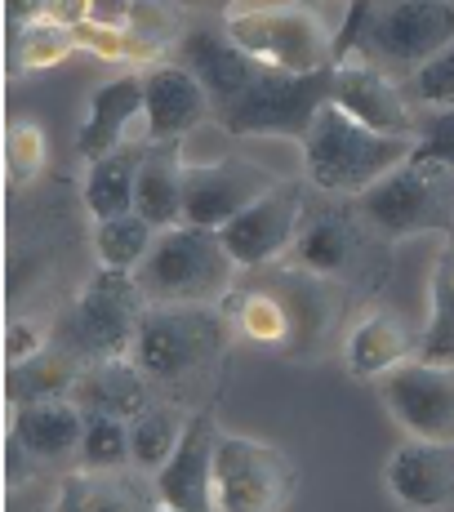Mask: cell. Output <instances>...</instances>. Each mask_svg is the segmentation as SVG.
<instances>
[{"instance_id": "obj_3", "label": "cell", "mask_w": 454, "mask_h": 512, "mask_svg": "<svg viewBox=\"0 0 454 512\" xmlns=\"http://www.w3.org/2000/svg\"><path fill=\"white\" fill-rule=\"evenodd\" d=\"M414 156L410 134H379L370 125L352 121L339 103H325L303 134V165L308 179L330 196H361L383 174L406 165Z\"/></svg>"}, {"instance_id": "obj_1", "label": "cell", "mask_w": 454, "mask_h": 512, "mask_svg": "<svg viewBox=\"0 0 454 512\" xmlns=\"http://www.w3.org/2000/svg\"><path fill=\"white\" fill-rule=\"evenodd\" d=\"M450 41L454 0H348V14L334 32V63L365 58L392 81H410Z\"/></svg>"}, {"instance_id": "obj_32", "label": "cell", "mask_w": 454, "mask_h": 512, "mask_svg": "<svg viewBox=\"0 0 454 512\" xmlns=\"http://www.w3.org/2000/svg\"><path fill=\"white\" fill-rule=\"evenodd\" d=\"M423 361H454V241L441 254L437 272H432V308L428 330L419 339Z\"/></svg>"}, {"instance_id": "obj_35", "label": "cell", "mask_w": 454, "mask_h": 512, "mask_svg": "<svg viewBox=\"0 0 454 512\" xmlns=\"http://www.w3.org/2000/svg\"><path fill=\"white\" fill-rule=\"evenodd\" d=\"M414 161L454 170V107H423L414 116Z\"/></svg>"}, {"instance_id": "obj_27", "label": "cell", "mask_w": 454, "mask_h": 512, "mask_svg": "<svg viewBox=\"0 0 454 512\" xmlns=\"http://www.w3.org/2000/svg\"><path fill=\"white\" fill-rule=\"evenodd\" d=\"M121 32L134 63H156L165 49H179L187 23L174 0H130V9L121 18Z\"/></svg>"}, {"instance_id": "obj_14", "label": "cell", "mask_w": 454, "mask_h": 512, "mask_svg": "<svg viewBox=\"0 0 454 512\" xmlns=\"http://www.w3.org/2000/svg\"><path fill=\"white\" fill-rule=\"evenodd\" d=\"M330 103H339L352 121L370 125L379 134H410L414 139V103L410 94L392 81L383 67L365 63V58H343L334 63V94Z\"/></svg>"}, {"instance_id": "obj_38", "label": "cell", "mask_w": 454, "mask_h": 512, "mask_svg": "<svg viewBox=\"0 0 454 512\" xmlns=\"http://www.w3.org/2000/svg\"><path fill=\"white\" fill-rule=\"evenodd\" d=\"M76 41H81V49H90V54L107 58V63H121V58H130L121 23H103V18H90V23L76 27Z\"/></svg>"}, {"instance_id": "obj_31", "label": "cell", "mask_w": 454, "mask_h": 512, "mask_svg": "<svg viewBox=\"0 0 454 512\" xmlns=\"http://www.w3.org/2000/svg\"><path fill=\"white\" fill-rule=\"evenodd\" d=\"M156 223L143 219V214H121V219H103L94 228V250H98V263L103 268H116V272H134L138 263L147 259L156 241Z\"/></svg>"}, {"instance_id": "obj_36", "label": "cell", "mask_w": 454, "mask_h": 512, "mask_svg": "<svg viewBox=\"0 0 454 512\" xmlns=\"http://www.w3.org/2000/svg\"><path fill=\"white\" fill-rule=\"evenodd\" d=\"M410 94L419 107H454V41L410 76Z\"/></svg>"}, {"instance_id": "obj_29", "label": "cell", "mask_w": 454, "mask_h": 512, "mask_svg": "<svg viewBox=\"0 0 454 512\" xmlns=\"http://www.w3.org/2000/svg\"><path fill=\"white\" fill-rule=\"evenodd\" d=\"M187 432V415L174 401H152L147 410H138L130 419V450H134V468L156 472L170 464V455L179 450Z\"/></svg>"}, {"instance_id": "obj_5", "label": "cell", "mask_w": 454, "mask_h": 512, "mask_svg": "<svg viewBox=\"0 0 454 512\" xmlns=\"http://www.w3.org/2000/svg\"><path fill=\"white\" fill-rule=\"evenodd\" d=\"M223 32L263 67L308 76L334 67V32L303 0L290 5H232L223 9Z\"/></svg>"}, {"instance_id": "obj_40", "label": "cell", "mask_w": 454, "mask_h": 512, "mask_svg": "<svg viewBox=\"0 0 454 512\" xmlns=\"http://www.w3.org/2000/svg\"><path fill=\"white\" fill-rule=\"evenodd\" d=\"M45 18H54L63 27H81L90 18H98V0H49Z\"/></svg>"}, {"instance_id": "obj_7", "label": "cell", "mask_w": 454, "mask_h": 512, "mask_svg": "<svg viewBox=\"0 0 454 512\" xmlns=\"http://www.w3.org/2000/svg\"><path fill=\"white\" fill-rule=\"evenodd\" d=\"M143 312H147V299L138 290L134 272L103 268L81 290V299L67 308V317L54 326V348L72 352L81 366L130 357Z\"/></svg>"}, {"instance_id": "obj_26", "label": "cell", "mask_w": 454, "mask_h": 512, "mask_svg": "<svg viewBox=\"0 0 454 512\" xmlns=\"http://www.w3.org/2000/svg\"><path fill=\"white\" fill-rule=\"evenodd\" d=\"M76 374H81V361H76L72 352H63V348L49 343V348L36 352V357L5 366V401L9 406H23V401L67 397L72 383H76Z\"/></svg>"}, {"instance_id": "obj_34", "label": "cell", "mask_w": 454, "mask_h": 512, "mask_svg": "<svg viewBox=\"0 0 454 512\" xmlns=\"http://www.w3.org/2000/svg\"><path fill=\"white\" fill-rule=\"evenodd\" d=\"M81 464L85 468H130V419L121 415H85V441H81Z\"/></svg>"}, {"instance_id": "obj_25", "label": "cell", "mask_w": 454, "mask_h": 512, "mask_svg": "<svg viewBox=\"0 0 454 512\" xmlns=\"http://www.w3.org/2000/svg\"><path fill=\"white\" fill-rule=\"evenodd\" d=\"M143 147H116V152L90 161V174H85V205H90V214L98 223L134 214V187H138V165H143Z\"/></svg>"}, {"instance_id": "obj_20", "label": "cell", "mask_w": 454, "mask_h": 512, "mask_svg": "<svg viewBox=\"0 0 454 512\" xmlns=\"http://www.w3.org/2000/svg\"><path fill=\"white\" fill-rule=\"evenodd\" d=\"M67 397L85 410V415H121L134 419L138 410L152 406V379L134 366V357H112V361H90L76 374Z\"/></svg>"}, {"instance_id": "obj_10", "label": "cell", "mask_w": 454, "mask_h": 512, "mask_svg": "<svg viewBox=\"0 0 454 512\" xmlns=\"http://www.w3.org/2000/svg\"><path fill=\"white\" fill-rule=\"evenodd\" d=\"M303 219H308V192L299 179H276L254 205L227 219L219 236L241 268H268L294 245Z\"/></svg>"}, {"instance_id": "obj_8", "label": "cell", "mask_w": 454, "mask_h": 512, "mask_svg": "<svg viewBox=\"0 0 454 512\" xmlns=\"http://www.w3.org/2000/svg\"><path fill=\"white\" fill-rule=\"evenodd\" d=\"M330 94H334V67H321V72L308 76L263 67L250 90L236 98L219 121L227 134H281V139L303 143V134L312 130V121L330 103Z\"/></svg>"}, {"instance_id": "obj_41", "label": "cell", "mask_w": 454, "mask_h": 512, "mask_svg": "<svg viewBox=\"0 0 454 512\" xmlns=\"http://www.w3.org/2000/svg\"><path fill=\"white\" fill-rule=\"evenodd\" d=\"M45 9H49V0H5V27H9V36H18L23 27L41 23Z\"/></svg>"}, {"instance_id": "obj_15", "label": "cell", "mask_w": 454, "mask_h": 512, "mask_svg": "<svg viewBox=\"0 0 454 512\" xmlns=\"http://www.w3.org/2000/svg\"><path fill=\"white\" fill-rule=\"evenodd\" d=\"M210 94L192 72L174 63H152L143 72V143H183L210 112Z\"/></svg>"}, {"instance_id": "obj_16", "label": "cell", "mask_w": 454, "mask_h": 512, "mask_svg": "<svg viewBox=\"0 0 454 512\" xmlns=\"http://www.w3.org/2000/svg\"><path fill=\"white\" fill-rule=\"evenodd\" d=\"M214 450H219V423L210 410H196L170 464L156 468L161 504L174 512H205L214 508Z\"/></svg>"}, {"instance_id": "obj_33", "label": "cell", "mask_w": 454, "mask_h": 512, "mask_svg": "<svg viewBox=\"0 0 454 512\" xmlns=\"http://www.w3.org/2000/svg\"><path fill=\"white\" fill-rule=\"evenodd\" d=\"M49 165V134L36 121L18 116L5 125V174L14 187H27L41 179V170Z\"/></svg>"}, {"instance_id": "obj_39", "label": "cell", "mask_w": 454, "mask_h": 512, "mask_svg": "<svg viewBox=\"0 0 454 512\" xmlns=\"http://www.w3.org/2000/svg\"><path fill=\"white\" fill-rule=\"evenodd\" d=\"M36 472H41V459L23 446V437H18V432H9V437H5V486L9 490L27 486Z\"/></svg>"}, {"instance_id": "obj_12", "label": "cell", "mask_w": 454, "mask_h": 512, "mask_svg": "<svg viewBox=\"0 0 454 512\" xmlns=\"http://www.w3.org/2000/svg\"><path fill=\"white\" fill-rule=\"evenodd\" d=\"M272 183H276L272 170H263V165H254V161H241V156H219V161H205V165H187L183 223L219 232L245 205L259 201Z\"/></svg>"}, {"instance_id": "obj_11", "label": "cell", "mask_w": 454, "mask_h": 512, "mask_svg": "<svg viewBox=\"0 0 454 512\" xmlns=\"http://www.w3.org/2000/svg\"><path fill=\"white\" fill-rule=\"evenodd\" d=\"M379 397L410 437L454 441V361L410 357L406 366L383 374Z\"/></svg>"}, {"instance_id": "obj_24", "label": "cell", "mask_w": 454, "mask_h": 512, "mask_svg": "<svg viewBox=\"0 0 454 512\" xmlns=\"http://www.w3.org/2000/svg\"><path fill=\"white\" fill-rule=\"evenodd\" d=\"M183 147L179 143H147L143 165H138V187H134V210L152 219L156 228H174L183 223Z\"/></svg>"}, {"instance_id": "obj_17", "label": "cell", "mask_w": 454, "mask_h": 512, "mask_svg": "<svg viewBox=\"0 0 454 512\" xmlns=\"http://www.w3.org/2000/svg\"><path fill=\"white\" fill-rule=\"evenodd\" d=\"M383 481L406 508H454V441L410 437L392 450Z\"/></svg>"}, {"instance_id": "obj_6", "label": "cell", "mask_w": 454, "mask_h": 512, "mask_svg": "<svg viewBox=\"0 0 454 512\" xmlns=\"http://www.w3.org/2000/svg\"><path fill=\"white\" fill-rule=\"evenodd\" d=\"M370 232L401 241L419 232H454V170L437 161H410L352 196Z\"/></svg>"}, {"instance_id": "obj_18", "label": "cell", "mask_w": 454, "mask_h": 512, "mask_svg": "<svg viewBox=\"0 0 454 512\" xmlns=\"http://www.w3.org/2000/svg\"><path fill=\"white\" fill-rule=\"evenodd\" d=\"M9 432H18L41 464H72L81 459L85 410L72 397L23 401V406H9Z\"/></svg>"}, {"instance_id": "obj_19", "label": "cell", "mask_w": 454, "mask_h": 512, "mask_svg": "<svg viewBox=\"0 0 454 512\" xmlns=\"http://www.w3.org/2000/svg\"><path fill=\"white\" fill-rule=\"evenodd\" d=\"M134 125H143V72H125L116 81L98 85L90 98V116L76 130V152L85 161H98V156L125 147Z\"/></svg>"}, {"instance_id": "obj_9", "label": "cell", "mask_w": 454, "mask_h": 512, "mask_svg": "<svg viewBox=\"0 0 454 512\" xmlns=\"http://www.w3.org/2000/svg\"><path fill=\"white\" fill-rule=\"evenodd\" d=\"M299 472L290 455L250 437L219 432L214 450V508L223 512H276L290 508Z\"/></svg>"}, {"instance_id": "obj_28", "label": "cell", "mask_w": 454, "mask_h": 512, "mask_svg": "<svg viewBox=\"0 0 454 512\" xmlns=\"http://www.w3.org/2000/svg\"><path fill=\"white\" fill-rule=\"evenodd\" d=\"M223 303H227V317H232L236 334H245L250 343H272V348L285 343V348H294V317L268 281H259L254 290L223 299Z\"/></svg>"}, {"instance_id": "obj_22", "label": "cell", "mask_w": 454, "mask_h": 512, "mask_svg": "<svg viewBox=\"0 0 454 512\" xmlns=\"http://www.w3.org/2000/svg\"><path fill=\"white\" fill-rule=\"evenodd\" d=\"M410 357H419V339L410 334V326L392 312H370L361 317L348 334V348H343V361H348L352 379H383L397 366H406Z\"/></svg>"}, {"instance_id": "obj_4", "label": "cell", "mask_w": 454, "mask_h": 512, "mask_svg": "<svg viewBox=\"0 0 454 512\" xmlns=\"http://www.w3.org/2000/svg\"><path fill=\"white\" fill-rule=\"evenodd\" d=\"M236 268L241 263L214 228L174 223L156 232L147 259L134 268V281L147 303H223Z\"/></svg>"}, {"instance_id": "obj_37", "label": "cell", "mask_w": 454, "mask_h": 512, "mask_svg": "<svg viewBox=\"0 0 454 512\" xmlns=\"http://www.w3.org/2000/svg\"><path fill=\"white\" fill-rule=\"evenodd\" d=\"M49 343H54V330L41 326V321H32V317L9 321V326H5V366L36 357V352H45Z\"/></svg>"}, {"instance_id": "obj_2", "label": "cell", "mask_w": 454, "mask_h": 512, "mask_svg": "<svg viewBox=\"0 0 454 512\" xmlns=\"http://www.w3.org/2000/svg\"><path fill=\"white\" fill-rule=\"evenodd\" d=\"M232 330L223 303H147L130 357L152 388H183L227 357Z\"/></svg>"}, {"instance_id": "obj_30", "label": "cell", "mask_w": 454, "mask_h": 512, "mask_svg": "<svg viewBox=\"0 0 454 512\" xmlns=\"http://www.w3.org/2000/svg\"><path fill=\"white\" fill-rule=\"evenodd\" d=\"M81 49L76 41V27H63L54 18H41V23L23 27L18 36H9V76H27V72H49V67L67 63V58Z\"/></svg>"}, {"instance_id": "obj_13", "label": "cell", "mask_w": 454, "mask_h": 512, "mask_svg": "<svg viewBox=\"0 0 454 512\" xmlns=\"http://www.w3.org/2000/svg\"><path fill=\"white\" fill-rule=\"evenodd\" d=\"M179 63L205 85V94H210V103H214L219 116L250 90L254 76L263 72L259 58L245 54V49L223 32V23L219 27L214 23H187V32L179 41Z\"/></svg>"}, {"instance_id": "obj_21", "label": "cell", "mask_w": 454, "mask_h": 512, "mask_svg": "<svg viewBox=\"0 0 454 512\" xmlns=\"http://www.w3.org/2000/svg\"><path fill=\"white\" fill-rule=\"evenodd\" d=\"M63 512H107V508H165L156 477L147 481L143 468H85L63 481L58 504Z\"/></svg>"}, {"instance_id": "obj_23", "label": "cell", "mask_w": 454, "mask_h": 512, "mask_svg": "<svg viewBox=\"0 0 454 512\" xmlns=\"http://www.w3.org/2000/svg\"><path fill=\"white\" fill-rule=\"evenodd\" d=\"M357 205L348 210H330L317 219H303L299 236H294V263L321 277H348L352 263L361 254V232H357Z\"/></svg>"}]
</instances>
